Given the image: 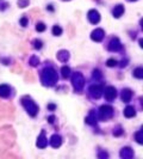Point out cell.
Instances as JSON below:
<instances>
[{
  "instance_id": "cell-19",
  "label": "cell",
  "mask_w": 143,
  "mask_h": 159,
  "mask_svg": "<svg viewBox=\"0 0 143 159\" xmlns=\"http://www.w3.org/2000/svg\"><path fill=\"white\" fill-rule=\"evenodd\" d=\"M97 120H98V118L96 117V114H94V113H92V114L89 115V117H87V118H86L87 123H91V125H96Z\"/></svg>"
},
{
  "instance_id": "cell-25",
  "label": "cell",
  "mask_w": 143,
  "mask_h": 159,
  "mask_svg": "<svg viewBox=\"0 0 143 159\" xmlns=\"http://www.w3.org/2000/svg\"><path fill=\"white\" fill-rule=\"evenodd\" d=\"M33 47H35L36 49H41V48H42V42H41L40 40H35V41H33Z\"/></svg>"
},
{
  "instance_id": "cell-26",
  "label": "cell",
  "mask_w": 143,
  "mask_h": 159,
  "mask_svg": "<svg viewBox=\"0 0 143 159\" xmlns=\"http://www.w3.org/2000/svg\"><path fill=\"white\" fill-rule=\"evenodd\" d=\"M18 5H19L20 7H26L29 5V0H19V1H18Z\"/></svg>"
},
{
  "instance_id": "cell-13",
  "label": "cell",
  "mask_w": 143,
  "mask_h": 159,
  "mask_svg": "<svg viewBox=\"0 0 143 159\" xmlns=\"http://www.w3.org/2000/svg\"><path fill=\"white\" fill-rule=\"evenodd\" d=\"M120 157L122 158H132L134 157V152L131 151V148H129V147H125V148H123L122 151H120Z\"/></svg>"
},
{
  "instance_id": "cell-21",
  "label": "cell",
  "mask_w": 143,
  "mask_h": 159,
  "mask_svg": "<svg viewBox=\"0 0 143 159\" xmlns=\"http://www.w3.org/2000/svg\"><path fill=\"white\" fill-rule=\"evenodd\" d=\"M142 140H143V132L142 130H140L138 133H136V141H137L138 144L142 145V143H143Z\"/></svg>"
},
{
  "instance_id": "cell-14",
  "label": "cell",
  "mask_w": 143,
  "mask_h": 159,
  "mask_svg": "<svg viewBox=\"0 0 143 159\" xmlns=\"http://www.w3.org/2000/svg\"><path fill=\"white\" fill-rule=\"evenodd\" d=\"M57 59H58L60 61H62V62H66V61L69 59V53H68L67 50H61V52H58V54H57Z\"/></svg>"
},
{
  "instance_id": "cell-1",
  "label": "cell",
  "mask_w": 143,
  "mask_h": 159,
  "mask_svg": "<svg viewBox=\"0 0 143 159\" xmlns=\"http://www.w3.org/2000/svg\"><path fill=\"white\" fill-rule=\"evenodd\" d=\"M57 81V74L54 68H45L42 72V83L47 86H53Z\"/></svg>"
},
{
  "instance_id": "cell-18",
  "label": "cell",
  "mask_w": 143,
  "mask_h": 159,
  "mask_svg": "<svg viewBox=\"0 0 143 159\" xmlns=\"http://www.w3.org/2000/svg\"><path fill=\"white\" fill-rule=\"evenodd\" d=\"M61 73H62V77H63V78H68V77L71 75V68L67 67V66H65V67H62Z\"/></svg>"
},
{
  "instance_id": "cell-6",
  "label": "cell",
  "mask_w": 143,
  "mask_h": 159,
  "mask_svg": "<svg viewBox=\"0 0 143 159\" xmlns=\"http://www.w3.org/2000/svg\"><path fill=\"white\" fill-rule=\"evenodd\" d=\"M116 96H117V91H116V89H114L113 86L106 87V90H105V98H106L107 101L114 99Z\"/></svg>"
},
{
  "instance_id": "cell-30",
  "label": "cell",
  "mask_w": 143,
  "mask_h": 159,
  "mask_svg": "<svg viewBox=\"0 0 143 159\" xmlns=\"http://www.w3.org/2000/svg\"><path fill=\"white\" fill-rule=\"evenodd\" d=\"M48 108H49V109H50V110H54V109H55V108H56V107H55V105H54V104H49V105H48Z\"/></svg>"
},
{
  "instance_id": "cell-23",
  "label": "cell",
  "mask_w": 143,
  "mask_h": 159,
  "mask_svg": "<svg viewBox=\"0 0 143 159\" xmlns=\"http://www.w3.org/2000/svg\"><path fill=\"white\" fill-rule=\"evenodd\" d=\"M38 62H40V60H38L37 56H33V58H31V60H30V65L31 66H37Z\"/></svg>"
},
{
  "instance_id": "cell-32",
  "label": "cell",
  "mask_w": 143,
  "mask_h": 159,
  "mask_svg": "<svg viewBox=\"0 0 143 159\" xmlns=\"http://www.w3.org/2000/svg\"><path fill=\"white\" fill-rule=\"evenodd\" d=\"M99 157H103V158H106V157H107V154H106V153H99Z\"/></svg>"
},
{
  "instance_id": "cell-27",
  "label": "cell",
  "mask_w": 143,
  "mask_h": 159,
  "mask_svg": "<svg viewBox=\"0 0 143 159\" xmlns=\"http://www.w3.org/2000/svg\"><path fill=\"white\" fill-rule=\"evenodd\" d=\"M109 67H113V66H116L117 65V61L114 60V59H110V60H107V63H106Z\"/></svg>"
},
{
  "instance_id": "cell-5",
  "label": "cell",
  "mask_w": 143,
  "mask_h": 159,
  "mask_svg": "<svg viewBox=\"0 0 143 159\" xmlns=\"http://www.w3.org/2000/svg\"><path fill=\"white\" fill-rule=\"evenodd\" d=\"M89 92H91V96L93 98H99L103 93V87L100 85H92L89 87Z\"/></svg>"
},
{
  "instance_id": "cell-28",
  "label": "cell",
  "mask_w": 143,
  "mask_h": 159,
  "mask_svg": "<svg viewBox=\"0 0 143 159\" xmlns=\"http://www.w3.org/2000/svg\"><path fill=\"white\" fill-rule=\"evenodd\" d=\"M93 78H94V79H100V78H101V72H99L98 70H94V73H93Z\"/></svg>"
},
{
  "instance_id": "cell-8",
  "label": "cell",
  "mask_w": 143,
  "mask_h": 159,
  "mask_svg": "<svg viewBox=\"0 0 143 159\" xmlns=\"http://www.w3.org/2000/svg\"><path fill=\"white\" fill-rule=\"evenodd\" d=\"M88 19H89V22H91V23L97 24V23L100 20V16H99V13L96 11V10H92V11H89V12H88Z\"/></svg>"
},
{
  "instance_id": "cell-10",
  "label": "cell",
  "mask_w": 143,
  "mask_h": 159,
  "mask_svg": "<svg viewBox=\"0 0 143 159\" xmlns=\"http://www.w3.org/2000/svg\"><path fill=\"white\" fill-rule=\"evenodd\" d=\"M10 92H11V89L9 85H0V97L7 98L10 96Z\"/></svg>"
},
{
  "instance_id": "cell-3",
  "label": "cell",
  "mask_w": 143,
  "mask_h": 159,
  "mask_svg": "<svg viewBox=\"0 0 143 159\" xmlns=\"http://www.w3.org/2000/svg\"><path fill=\"white\" fill-rule=\"evenodd\" d=\"M72 81H73V86L76 91H80L84 86V77L80 73H74L72 77Z\"/></svg>"
},
{
  "instance_id": "cell-12",
  "label": "cell",
  "mask_w": 143,
  "mask_h": 159,
  "mask_svg": "<svg viewBox=\"0 0 143 159\" xmlns=\"http://www.w3.org/2000/svg\"><path fill=\"white\" fill-rule=\"evenodd\" d=\"M50 144H51L53 147H55V148L60 147L61 144H62V139H61V136H60V135H53L51 139H50Z\"/></svg>"
},
{
  "instance_id": "cell-11",
  "label": "cell",
  "mask_w": 143,
  "mask_h": 159,
  "mask_svg": "<svg viewBox=\"0 0 143 159\" xmlns=\"http://www.w3.org/2000/svg\"><path fill=\"white\" fill-rule=\"evenodd\" d=\"M131 96H132V92H131L129 89H124L123 92L120 93V98H122V101L125 102V103H128V102L131 99Z\"/></svg>"
},
{
  "instance_id": "cell-7",
  "label": "cell",
  "mask_w": 143,
  "mask_h": 159,
  "mask_svg": "<svg viewBox=\"0 0 143 159\" xmlns=\"http://www.w3.org/2000/svg\"><path fill=\"white\" fill-rule=\"evenodd\" d=\"M91 38L96 42H100L104 38V30L101 29H96L92 34H91Z\"/></svg>"
},
{
  "instance_id": "cell-9",
  "label": "cell",
  "mask_w": 143,
  "mask_h": 159,
  "mask_svg": "<svg viewBox=\"0 0 143 159\" xmlns=\"http://www.w3.org/2000/svg\"><path fill=\"white\" fill-rule=\"evenodd\" d=\"M109 44H110V45H109V50H111V52H117V50H119V48H120L119 40H117V38H112Z\"/></svg>"
},
{
  "instance_id": "cell-31",
  "label": "cell",
  "mask_w": 143,
  "mask_h": 159,
  "mask_svg": "<svg viewBox=\"0 0 143 159\" xmlns=\"http://www.w3.org/2000/svg\"><path fill=\"white\" fill-rule=\"evenodd\" d=\"M54 120H55V117H54V116H50V117H49V122H50V123H53V122H54Z\"/></svg>"
},
{
  "instance_id": "cell-16",
  "label": "cell",
  "mask_w": 143,
  "mask_h": 159,
  "mask_svg": "<svg viewBox=\"0 0 143 159\" xmlns=\"http://www.w3.org/2000/svg\"><path fill=\"white\" fill-rule=\"evenodd\" d=\"M37 146H38L40 148H44V147L47 146V139H45V134H44V133H42L41 136L38 138V140H37Z\"/></svg>"
},
{
  "instance_id": "cell-20",
  "label": "cell",
  "mask_w": 143,
  "mask_h": 159,
  "mask_svg": "<svg viewBox=\"0 0 143 159\" xmlns=\"http://www.w3.org/2000/svg\"><path fill=\"white\" fill-rule=\"evenodd\" d=\"M134 75L136 77V78H140V79H142V67H138V68H136L135 71H134Z\"/></svg>"
},
{
  "instance_id": "cell-33",
  "label": "cell",
  "mask_w": 143,
  "mask_h": 159,
  "mask_svg": "<svg viewBox=\"0 0 143 159\" xmlns=\"http://www.w3.org/2000/svg\"><path fill=\"white\" fill-rule=\"evenodd\" d=\"M130 1H135V0H130Z\"/></svg>"
},
{
  "instance_id": "cell-29",
  "label": "cell",
  "mask_w": 143,
  "mask_h": 159,
  "mask_svg": "<svg viewBox=\"0 0 143 159\" xmlns=\"http://www.w3.org/2000/svg\"><path fill=\"white\" fill-rule=\"evenodd\" d=\"M20 24H22L23 27H26V25H28V18H25V17L22 18V19H20Z\"/></svg>"
},
{
  "instance_id": "cell-2",
  "label": "cell",
  "mask_w": 143,
  "mask_h": 159,
  "mask_svg": "<svg viewBox=\"0 0 143 159\" xmlns=\"http://www.w3.org/2000/svg\"><path fill=\"white\" fill-rule=\"evenodd\" d=\"M22 103H23V105H24L25 110L28 111L29 115L30 116H36L37 115V113H38V107H37L33 102L31 101L29 97L23 98V99H22Z\"/></svg>"
},
{
  "instance_id": "cell-22",
  "label": "cell",
  "mask_w": 143,
  "mask_h": 159,
  "mask_svg": "<svg viewBox=\"0 0 143 159\" xmlns=\"http://www.w3.org/2000/svg\"><path fill=\"white\" fill-rule=\"evenodd\" d=\"M53 34H54L55 36H60V35L62 34V29H61L58 25H55V27L53 28Z\"/></svg>"
},
{
  "instance_id": "cell-24",
  "label": "cell",
  "mask_w": 143,
  "mask_h": 159,
  "mask_svg": "<svg viewBox=\"0 0 143 159\" xmlns=\"http://www.w3.org/2000/svg\"><path fill=\"white\" fill-rule=\"evenodd\" d=\"M36 30H37L38 32H42V31L45 30V25H44L43 23H38V24L36 25Z\"/></svg>"
},
{
  "instance_id": "cell-17",
  "label": "cell",
  "mask_w": 143,
  "mask_h": 159,
  "mask_svg": "<svg viewBox=\"0 0 143 159\" xmlns=\"http://www.w3.org/2000/svg\"><path fill=\"white\" fill-rule=\"evenodd\" d=\"M135 115H136V111H135V109L132 107H127L125 108V110H124V116L125 117H134Z\"/></svg>"
},
{
  "instance_id": "cell-4",
  "label": "cell",
  "mask_w": 143,
  "mask_h": 159,
  "mask_svg": "<svg viewBox=\"0 0 143 159\" xmlns=\"http://www.w3.org/2000/svg\"><path fill=\"white\" fill-rule=\"evenodd\" d=\"M113 114V108L110 105H103L99 109V118L100 120H107Z\"/></svg>"
},
{
  "instance_id": "cell-15",
  "label": "cell",
  "mask_w": 143,
  "mask_h": 159,
  "mask_svg": "<svg viewBox=\"0 0 143 159\" xmlns=\"http://www.w3.org/2000/svg\"><path fill=\"white\" fill-rule=\"evenodd\" d=\"M123 13H124V7H123V5H117L113 10V16L116 18H118V17H120Z\"/></svg>"
}]
</instances>
